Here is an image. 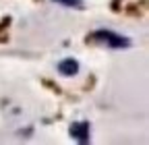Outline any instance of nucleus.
Wrapping results in <instances>:
<instances>
[{"mask_svg": "<svg viewBox=\"0 0 149 145\" xmlns=\"http://www.w3.org/2000/svg\"><path fill=\"white\" fill-rule=\"evenodd\" d=\"M58 72L64 77H72V75H77L79 72V62L74 60V58H64L58 62Z\"/></svg>", "mask_w": 149, "mask_h": 145, "instance_id": "7ed1b4c3", "label": "nucleus"}, {"mask_svg": "<svg viewBox=\"0 0 149 145\" xmlns=\"http://www.w3.org/2000/svg\"><path fill=\"white\" fill-rule=\"evenodd\" d=\"M52 2H58L62 6H70V8H83V0H52Z\"/></svg>", "mask_w": 149, "mask_h": 145, "instance_id": "20e7f679", "label": "nucleus"}, {"mask_svg": "<svg viewBox=\"0 0 149 145\" xmlns=\"http://www.w3.org/2000/svg\"><path fill=\"white\" fill-rule=\"evenodd\" d=\"M68 133H70V137H72L74 141H79V143H89V133H91L89 122H87V120L72 122V124L68 126Z\"/></svg>", "mask_w": 149, "mask_h": 145, "instance_id": "f03ea898", "label": "nucleus"}, {"mask_svg": "<svg viewBox=\"0 0 149 145\" xmlns=\"http://www.w3.org/2000/svg\"><path fill=\"white\" fill-rule=\"evenodd\" d=\"M93 42H102V44H108L110 48H128L130 42L126 38H122V35L114 33V31H95V33H91V38Z\"/></svg>", "mask_w": 149, "mask_h": 145, "instance_id": "f257e3e1", "label": "nucleus"}]
</instances>
